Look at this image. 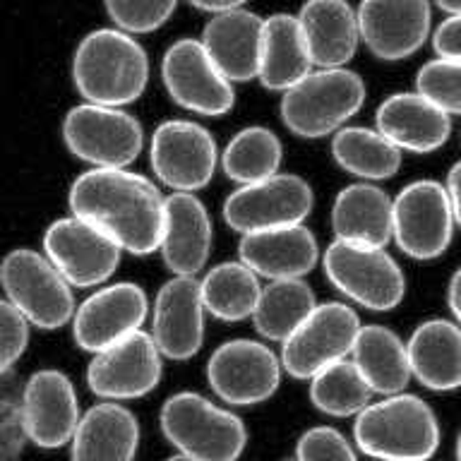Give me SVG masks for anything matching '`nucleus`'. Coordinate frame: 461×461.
<instances>
[{
    "label": "nucleus",
    "instance_id": "nucleus-2",
    "mask_svg": "<svg viewBox=\"0 0 461 461\" xmlns=\"http://www.w3.org/2000/svg\"><path fill=\"white\" fill-rule=\"evenodd\" d=\"M149 79V58L135 36L118 27L82 36L72 56V82L86 104L125 106L142 96Z\"/></svg>",
    "mask_w": 461,
    "mask_h": 461
},
{
    "label": "nucleus",
    "instance_id": "nucleus-5",
    "mask_svg": "<svg viewBox=\"0 0 461 461\" xmlns=\"http://www.w3.org/2000/svg\"><path fill=\"white\" fill-rule=\"evenodd\" d=\"M161 430L193 461H236L245 449L243 420L194 392L173 394L161 409Z\"/></svg>",
    "mask_w": 461,
    "mask_h": 461
},
{
    "label": "nucleus",
    "instance_id": "nucleus-9",
    "mask_svg": "<svg viewBox=\"0 0 461 461\" xmlns=\"http://www.w3.org/2000/svg\"><path fill=\"white\" fill-rule=\"evenodd\" d=\"M360 320L346 303H322L281 344V366L301 380L315 377L353 351Z\"/></svg>",
    "mask_w": 461,
    "mask_h": 461
},
{
    "label": "nucleus",
    "instance_id": "nucleus-26",
    "mask_svg": "<svg viewBox=\"0 0 461 461\" xmlns=\"http://www.w3.org/2000/svg\"><path fill=\"white\" fill-rule=\"evenodd\" d=\"M140 447L137 416L122 403H96L79 418L72 435V461H135Z\"/></svg>",
    "mask_w": 461,
    "mask_h": 461
},
{
    "label": "nucleus",
    "instance_id": "nucleus-1",
    "mask_svg": "<svg viewBox=\"0 0 461 461\" xmlns=\"http://www.w3.org/2000/svg\"><path fill=\"white\" fill-rule=\"evenodd\" d=\"M164 204L166 197L158 187L128 168H92L70 187L72 214L96 226L132 255L158 250Z\"/></svg>",
    "mask_w": 461,
    "mask_h": 461
},
{
    "label": "nucleus",
    "instance_id": "nucleus-35",
    "mask_svg": "<svg viewBox=\"0 0 461 461\" xmlns=\"http://www.w3.org/2000/svg\"><path fill=\"white\" fill-rule=\"evenodd\" d=\"M373 396V389L348 358L337 360L310 377V399L327 416H358Z\"/></svg>",
    "mask_w": 461,
    "mask_h": 461
},
{
    "label": "nucleus",
    "instance_id": "nucleus-41",
    "mask_svg": "<svg viewBox=\"0 0 461 461\" xmlns=\"http://www.w3.org/2000/svg\"><path fill=\"white\" fill-rule=\"evenodd\" d=\"M432 46L438 58L461 60V14H449L432 34Z\"/></svg>",
    "mask_w": 461,
    "mask_h": 461
},
{
    "label": "nucleus",
    "instance_id": "nucleus-30",
    "mask_svg": "<svg viewBox=\"0 0 461 461\" xmlns=\"http://www.w3.org/2000/svg\"><path fill=\"white\" fill-rule=\"evenodd\" d=\"M353 363L377 394H399L409 384L411 363L409 348L394 331L382 324L360 327L353 344Z\"/></svg>",
    "mask_w": 461,
    "mask_h": 461
},
{
    "label": "nucleus",
    "instance_id": "nucleus-18",
    "mask_svg": "<svg viewBox=\"0 0 461 461\" xmlns=\"http://www.w3.org/2000/svg\"><path fill=\"white\" fill-rule=\"evenodd\" d=\"M360 39L380 60L413 56L430 32L428 0H363L358 7Z\"/></svg>",
    "mask_w": 461,
    "mask_h": 461
},
{
    "label": "nucleus",
    "instance_id": "nucleus-33",
    "mask_svg": "<svg viewBox=\"0 0 461 461\" xmlns=\"http://www.w3.org/2000/svg\"><path fill=\"white\" fill-rule=\"evenodd\" d=\"M315 308V294L305 281L279 279L262 288L252 320L262 337L284 344Z\"/></svg>",
    "mask_w": 461,
    "mask_h": 461
},
{
    "label": "nucleus",
    "instance_id": "nucleus-36",
    "mask_svg": "<svg viewBox=\"0 0 461 461\" xmlns=\"http://www.w3.org/2000/svg\"><path fill=\"white\" fill-rule=\"evenodd\" d=\"M29 442L24 423V384L14 375L0 377V461H17Z\"/></svg>",
    "mask_w": 461,
    "mask_h": 461
},
{
    "label": "nucleus",
    "instance_id": "nucleus-42",
    "mask_svg": "<svg viewBox=\"0 0 461 461\" xmlns=\"http://www.w3.org/2000/svg\"><path fill=\"white\" fill-rule=\"evenodd\" d=\"M447 193H449V202H452L454 219L461 226V161L452 166V171L447 176Z\"/></svg>",
    "mask_w": 461,
    "mask_h": 461
},
{
    "label": "nucleus",
    "instance_id": "nucleus-43",
    "mask_svg": "<svg viewBox=\"0 0 461 461\" xmlns=\"http://www.w3.org/2000/svg\"><path fill=\"white\" fill-rule=\"evenodd\" d=\"M447 301H449V308H452L456 324H461V267L454 272L452 281H449Z\"/></svg>",
    "mask_w": 461,
    "mask_h": 461
},
{
    "label": "nucleus",
    "instance_id": "nucleus-21",
    "mask_svg": "<svg viewBox=\"0 0 461 461\" xmlns=\"http://www.w3.org/2000/svg\"><path fill=\"white\" fill-rule=\"evenodd\" d=\"M158 250L176 276H197L212 250V219L194 193H171L164 204Z\"/></svg>",
    "mask_w": 461,
    "mask_h": 461
},
{
    "label": "nucleus",
    "instance_id": "nucleus-24",
    "mask_svg": "<svg viewBox=\"0 0 461 461\" xmlns=\"http://www.w3.org/2000/svg\"><path fill=\"white\" fill-rule=\"evenodd\" d=\"M375 115L377 130L402 151L428 154L439 149L452 132L449 113L418 92L392 94L382 101Z\"/></svg>",
    "mask_w": 461,
    "mask_h": 461
},
{
    "label": "nucleus",
    "instance_id": "nucleus-23",
    "mask_svg": "<svg viewBox=\"0 0 461 461\" xmlns=\"http://www.w3.org/2000/svg\"><path fill=\"white\" fill-rule=\"evenodd\" d=\"M320 258V248L312 230L303 223L281 229L245 233L240 240V262L258 276L267 279H303L312 272Z\"/></svg>",
    "mask_w": 461,
    "mask_h": 461
},
{
    "label": "nucleus",
    "instance_id": "nucleus-16",
    "mask_svg": "<svg viewBox=\"0 0 461 461\" xmlns=\"http://www.w3.org/2000/svg\"><path fill=\"white\" fill-rule=\"evenodd\" d=\"M147 295L137 284H111L94 291L72 317V334L85 351L101 353L122 339L142 331Z\"/></svg>",
    "mask_w": 461,
    "mask_h": 461
},
{
    "label": "nucleus",
    "instance_id": "nucleus-29",
    "mask_svg": "<svg viewBox=\"0 0 461 461\" xmlns=\"http://www.w3.org/2000/svg\"><path fill=\"white\" fill-rule=\"evenodd\" d=\"M310 70H312V60H310L298 17L279 13L265 20L259 82L274 92H286L295 82H301Z\"/></svg>",
    "mask_w": 461,
    "mask_h": 461
},
{
    "label": "nucleus",
    "instance_id": "nucleus-37",
    "mask_svg": "<svg viewBox=\"0 0 461 461\" xmlns=\"http://www.w3.org/2000/svg\"><path fill=\"white\" fill-rule=\"evenodd\" d=\"M416 92L445 113H461V60L435 58L418 70Z\"/></svg>",
    "mask_w": 461,
    "mask_h": 461
},
{
    "label": "nucleus",
    "instance_id": "nucleus-3",
    "mask_svg": "<svg viewBox=\"0 0 461 461\" xmlns=\"http://www.w3.org/2000/svg\"><path fill=\"white\" fill-rule=\"evenodd\" d=\"M360 452L380 461H428L439 447L435 411L413 394H389L367 403L353 428Z\"/></svg>",
    "mask_w": 461,
    "mask_h": 461
},
{
    "label": "nucleus",
    "instance_id": "nucleus-20",
    "mask_svg": "<svg viewBox=\"0 0 461 461\" xmlns=\"http://www.w3.org/2000/svg\"><path fill=\"white\" fill-rule=\"evenodd\" d=\"M75 387L60 370H39L24 382V423L29 442L56 449L72 442L79 425Z\"/></svg>",
    "mask_w": 461,
    "mask_h": 461
},
{
    "label": "nucleus",
    "instance_id": "nucleus-46",
    "mask_svg": "<svg viewBox=\"0 0 461 461\" xmlns=\"http://www.w3.org/2000/svg\"><path fill=\"white\" fill-rule=\"evenodd\" d=\"M456 461H461V432L459 438H456Z\"/></svg>",
    "mask_w": 461,
    "mask_h": 461
},
{
    "label": "nucleus",
    "instance_id": "nucleus-17",
    "mask_svg": "<svg viewBox=\"0 0 461 461\" xmlns=\"http://www.w3.org/2000/svg\"><path fill=\"white\" fill-rule=\"evenodd\" d=\"M161 380V351L151 334L137 331L94 356L86 382L108 402L149 394Z\"/></svg>",
    "mask_w": 461,
    "mask_h": 461
},
{
    "label": "nucleus",
    "instance_id": "nucleus-11",
    "mask_svg": "<svg viewBox=\"0 0 461 461\" xmlns=\"http://www.w3.org/2000/svg\"><path fill=\"white\" fill-rule=\"evenodd\" d=\"M281 367V358L269 346L252 339H233L212 353L207 380L221 402L255 406L276 392Z\"/></svg>",
    "mask_w": 461,
    "mask_h": 461
},
{
    "label": "nucleus",
    "instance_id": "nucleus-12",
    "mask_svg": "<svg viewBox=\"0 0 461 461\" xmlns=\"http://www.w3.org/2000/svg\"><path fill=\"white\" fill-rule=\"evenodd\" d=\"M454 209L445 185L416 180L396 194L394 240L409 258H439L452 243Z\"/></svg>",
    "mask_w": 461,
    "mask_h": 461
},
{
    "label": "nucleus",
    "instance_id": "nucleus-10",
    "mask_svg": "<svg viewBox=\"0 0 461 461\" xmlns=\"http://www.w3.org/2000/svg\"><path fill=\"white\" fill-rule=\"evenodd\" d=\"M312 209V187L295 173H276L272 178L240 185L223 202V219L240 236L255 230L295 226Z\"/></svg>",
    "mask_w": 461,
    "mask_h": 461
},
{
    "label": "nucleus",
    "instance_id": "nucleus-4",
    "mask_svg": "<svg viewBox=\"0 0 461 461\" xmlns=\"http://www.w3.org/2000/svg\"><path fill=\"white\" fill-rule=\"evenodd\" d=\"M366 101V85L346 68H317L281 96V118L305 140L339 132Z\"/></svg>",
    "mask_w": 461,
    "mask_h": 461
},
{
    "label": "nucleus",
    "instance_id": "nucleus-40",
    "mask_svg": "<svg viewBox=\"0 0 461 461\" xmlns=\"http://www.w3.org/2000/svg\"><path fill=\"white\" fill-rule=\"evenodd\" d=\"M29 341V322L7 298H0V377L13 370Z\"/></svg>",
    "mask_w": 461,
    "mask_h": 461
},
{
    "label": "nucleus",
    "instance_id": "nucleus-15",
    "mask_svg": "<svg viewBox=\"0 0 461 461\" xmlns=\"http://www.w3.org/2000/svg\"><path fill=\"white\" fill-rule=\"evenodd\" d=\"M43 250L70 286L104 284L115 272L122 252L106 233L75 214L50 223Z\"/></svg>",
    "mask_w": 461,
    "mask_h": 461
},
{
    "label": "nucleus",
    "instance_id": "nucleus-28",
    "mask_svg": "<svg viewBox=\"0 0 461 461\" xmlns=\"http://www.w3.org/2000/svg\"><path fill=\"white\" fill-rule=\"evenodd\" d=\"M409 348L411 375L435 392L461 387V324L449 320H428L418 324Z\"/></svg>",
    "mask_w": 461,
    "mask_h": 461
},
{
    "label": "nucleus",
    "instance_id": "nucleus-6",
    "mask_svg": "<svg viewBox=\"0 0 461 461\" xmlns=\"http://www.w3.org/2000/svg\"><path fill=\"white\" fill-rule=\"evenodd\" d=\"M0 284L7 301L34 327L58 330L75 317L70 281L41 252L29 248L7 252L0 262Z\"/></svg>",
    "mask_w": 461,
    "mask_h": 461
},
{
    "label": "nucleus",
    "instance_id": "nucleus-39",
    "mask_svg": "<svg viewBox=\"0 0 461 461\" xmlns=\"http://www.w3.org/2000/svg\"><path fill=\"white\" fill-rule=\"evenodd\" d=\"M295 461H358L348 439L334 428H312L298 439Z\"/></svg>",
    "mask_w": 461,
    "mask_h": 461
},
{
    "label": "nucleus",
    "instance_id": "nucleus-22",
    "mask_svg": "<svg viewBox=\"0 0 461 461\" xmlns=\"http://www.w3.org/2000/svg\"><path fill=\"white\" fill-rule=\"evenodd\" d=\"M262 39L265 20L250 10L236 7L216 13L204 24L200 41L229 82H248L259 75Z\"/></svg>",
    "mask_w": 461,
    "mask_h": 461
},
{
    "label": "nucleus",
    "instance_id": "nucleus-14",
    "mask_svg": "<svg viewBox=\"0 0 461 461\" xmlns=\"http://www.w3.org/2000/svg\"><path fill=\"white\" fill-rule=\"evenodd\" d=\"M149 161L176 193H194L212 180L219 161L214 137L193 121H166L154 130Z\"/></svg>",
    "mask_w": 461,
    "mask_h": 461
},
{
    "label": "nucleus",
    "instance_id": "nucleus-7",
    "mask_svg": "<svg viewBox=\"0 0 461 461\" xmlns=\"http://www.w3.org/2000/svg\"><path fill=\"white\" fill-rule=\"evenodd\" d=\"M63 140L94 168H128L142 151L144 132L135 115L122 108L79 104L65 115Z\"/></svg>",
    "mask_w": 461,
    "mask_h": 461
},
{
    "label": "nucleus",
    "instance_id": "nucleus-27",
    "mask_svg": "<svg viewBox=\"0 0 461 461\" xmlns=\"http://www.w3.org/2000/svg\"><path fill=\"white\" fill-rule=\"evenodd\" d=\"M331 226L339 240L384 248L394 238V200L370 183L344 187L331 207Z\"/></svg>",
    "mask_w": 461,
    "mask_h": 461
},
{
    "label": "nucleus",
    "instance_id": "nucleus-38",
    "mask_svg": "<svg viewBox=\"0 0 461 461\" xmlns=\"http://www.w3.org/2000/svg\"><path fill=\"white\" fill-rule=\"evenodd\" d=\"M178 0H104L108 17L128 34L154 32L171 17Z\"/></svg>",
    "mask_w": 461,
    "mask_h": 461
},
{
    "label": "nucleus",
    "instance_id": "nucleus-34",
    "mask_svg": "<svg viewBox=\"0 0 461 461\" xmlns=\"http://www.w3.org/2000/svg\"><path fill=\"white\" fill-rule=\"evenodd\" d=\"M221 166L230 180L250 185L258 180L272 178L281 166V142L272 130L245 128L233 135L221 154Z\"/></svg>",
    "mask_w": 461,
    "mask_h": 461
},
{
    "label": "nucleus",
    "instance_id": "nucleus-45",
    "mask_svg": "<svg viewBox=\"0 0 461 461\" xmlns=\"http://www.w3.org/2000/svg\"><path fill=\"white\" fill-rule=\"evenodd\" d=\"M445 13L449 14H461V0H435Z\"/></svg>",
    "mask_w": 461,
    "mask_h": 461
},
{
    "label": "nucleus",
    "instance_id": "nucleus-25",
    "mask_svg": "<svg viewBox=\"0 0 461 461\" xmlns=\"http://www.w3.org/2000/svg\"><path fill=\"white\" fill-rule=\"evenodd\" d=\"M310 60L317 68H341L358 46V13L346 0H308L298 14Z\"/></svg>",
    "mask_w": 461,
    "mask_h": 461
},
{
    "label": "nucleus",
    "instance_id": "nucleus-44",
    "mask_svg": "<svg viewBox=\"0 0 461 461\" xmlns=\"http://www.w3.org/2000/svg\"><path fill=\"white\" fill-rule=\"evenodd\" d=\"M193 5H197L200 10H209V13H226V10H236V7H243L248 0H190Z\"/></svg>",
    "mask_w": 461,
    "mask_h": 461
},
{
    "label": "nucleus",
    "instance_id": "nucleus-32",
    "mask_svg": "<svg viewBox=\"0 0 461 461\" xmlns=\"http://www.w3.org/2000/svg\"><path fill=\"white\" fill-rule=\"evenodd\" d=\"M331 154L344 171L363 180L392 178L402 166V149L373 128H341L334 132Z\"/></svg>",
    "mask_w": 461,
    "mask_h": 461
},
{
    "label": "nucleus",
    "instance_id": "nucleus-19",
    "mask_svg": "<svg viewBox=\"0 0 461 461\" xmlns=\"http://www.w3.org/2000/svg\"><path fill=\"white\" fill-rule=\"evenodd\" d=\"M204 301L200 281L194 276H176L158 288L154 303V330L151 337L166 358L187 360L204 341Z\"/></svg>",
    "mask_w": 461,
    "mask_h": 461
},
{
    "label": "nucleus",
    "instance_id": "nucleus-47",
    "mask_svg": "<svg viewBox=\"0 0 461 461\" xmlns=\"http://www.w3.org/2000/svg\"><path fill=\"white\" fill-rule=\"evenodd\" d=\"M168 461H193V459H187V456H183V454H173Z\"/></svg>",
    "mask_w": 461,
    "mask_h": 461
},
{
    "label": "nucleus",
    "instance_id": "nucleus-8",
    "mask_svg": "<svg viewBox=\"0 0 461 461\" xmlns=\"http://www.w3.org/2000/svg\"><path fill=\"white\" fill-rule=\"evenodd\" d=\"M324 274L351 301L370 310H394L403 301L406 279L384 248L334 240L322 258Z\"/></svg>",
    "mask_w": 461,
    "mask_h": 461
},
{
    "label": "nucleus",
    "instance_id": "nucleus-13",
    "mask_svg": "<svg viewBox=\"0 0 461 461\" xmlns=\"http://www.w3.org/2000/svg\"><path fill=\"white\" fill-rule=\"evenodd\" d=\"M161 77L171 99L202 115H223L233 106V85L197 39H180L164 53Z\"/></svg>",
    "mask_w": 461,
    "mask_h": 461
},
{
    "label": "nucleus",
    "instance_id": "nucleus-48",
    "mask_svg": "<svg viewBox=\"0 0 461 461\" xmlns=\"http://www.w3.org/2000/svg\"><path fill=\"white\" fill-rule=\"evenodd\" d=\"M294 461H295V459H294Z\"/></svg>",
    "mask_w": 461,
    "mask_h": 461
},
{
    "label": "nucleus",
    "instance_id": "nucleus-31",
    "mask_svg": "<svg viewBox=\"0 0 461 461\" xmlns=\"http://www.w3.org/2000/svg\"><path fill=\"white\" fill-rule=\"evenodd\" d=\"M200 291L207 312L226 322H238L252 317L262 286L258 274L238 259V262H221L212 267L200 281Z\"/></svg>",
    "mask_w": 461,
    "mask_h": 461
}]
</instances>
